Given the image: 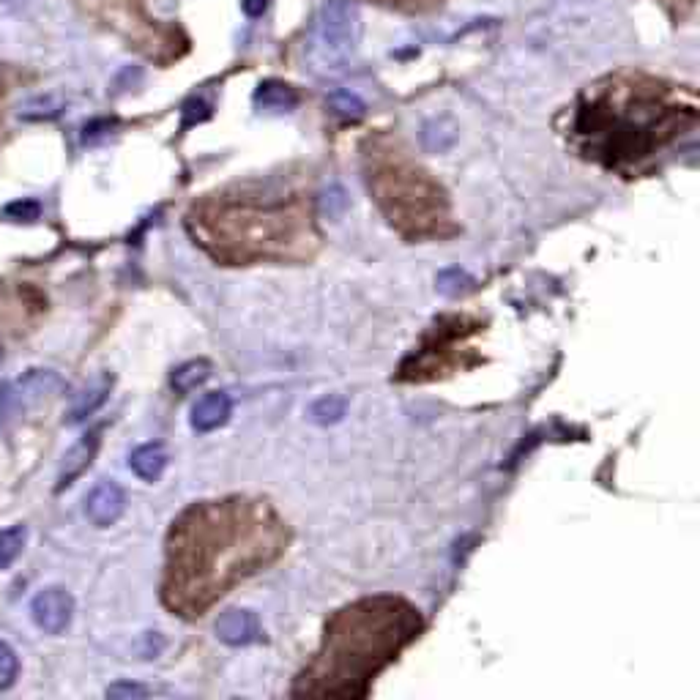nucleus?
<instances>
[{"label": "nucleus", "instance_id": "a878e982", "mask_svg": "<svg viewBox=\"0 0 700 700\" xmlns=\"http://www.w3.org/2000/svg\"><path fill=\"white\" fill-rule=\"evenodd\" d=\"M6 214L14 219H20V222H33V219L39 217V203H33V200H20V203H11V206H6Z\"/></svg>", "mask_w": 700, "mask_h": 700}, {"label": "nucleus", "instance_id": "6ab92c4d", "mask_svg": "<svg viewBox=\"0 0 700 700\" xmlns=\"http://www.w3.org/2000/svg\"><path fill=\"white\" fill-rule=\"evenodd\" d=\"M348 411V402L340 394H329V397H320L318 402H312L309 408V419L320 427H329V424H337Z\"/></svg>", "mask_w": 700, "mask_h": 700}, {"label": "nucleus", "instance_id": "cd10ccee", "mask_svg": "<svg viewBox=\"0 0 700 700\" xmlns=\"http://www.w3.org/2000/svg\"><path fill=\"white\" fill-rule=\"evenodd\" d=\"M143 695H148V690L140 684H115L107 690V698H143Z\"/></svg>", "mask_w": 700, "mask_h": 700}, {"label": "nucleus", "instance_id": "f8f14e48", "mask_svg": "<svg viewBox=\"0 0 700 700\" xmlns=\"http://www.w3.org/2000/svg\"><path fill=\"white\" fill-rule=\"evenodd\" d=\"M96 449H99V430H91L88 435H83V441L74 443L72 449L66 452V457H63L61 471H58V490L69 487L77 476L83 474L85 468L91 465Z\"/></svg>", "mask_w": 700, "mask_h": 700}, {"label": "nucleus", "instance_id": "f257e3e1", "mask_svg": "<svg viewBox=\"0 0 700 700\" xmlns=\"http://www.w3.org/2000/svg\"><path fill=\"white\" fill-rule=\"evenodd\" d=\"M290 545V528L266 498L227 495L200 501L167 534L162 602L181 618H200L247 577L271 567Z\"/></svg>", "mask_w": 700, "mask_h": 700}, {"label": "nucleus", "instance_id": "ddd939ff", "mask_svg": "<svg viewBox=\"0 0 700 700\" xmlns=\"http://www.w3.org/2000/svg\"><path fill=\"white\" fill-rule=\"evenodd\" d=\"M255 107L260 113H290L299 107V93L282 80H266L255 91Z\"/></svg>", "mask_w": 700, "mask_h": 700}, {"label": "nucleus", "instance_id": "b1692460", "mask_svg": "<svg viewBox=\"0 0 700 700\" xmlns=\"http://www.w3.org/2000/svg\"><path fill=\"white\" fill-rule=\"evenodd\" d=\"M375 3H381V6H389V9H397V11H430L435 9L441 0H375Z\"/></svg>", "mask_w": 700, "mask_h": 700}, {"label": "nucleus", "instance_id": "f3484780", "mask_svg": "<svg viewBox=\"0 0 700 700\" xmlns=\"http://www.w3.org/2000/svg\"><path fill=\"white\" fill-rule=\"evenodd\" d=\"M208 375H211V364H208V361L203 359L186 361V364H181V367L173 372L175 392H181V394L195 392L197 386H203V383L208 381Z\"/></svg>", "mask_w": 700, "mask_h": 700}, {"label": "nucleus", "instance_id": "7ed1b4c3", "mask_svg": "<svg viewBox=\"0 0 700 700\" xmlns=\"http://www.w3.org/2000/svg\"><path fill=\"white\" fill-rule=\"evenodd\" d=\"M186 230L225 266L304 263L320 247L312 208L279 181H247L189 208Z\"/></svg>", "mask_w": 700, "mask_h": 700}, {"label": "nucleus", "instance_id": "dca6fc26", "mask_svg": "<svg viewBox=\"0 0 700 700\" xmlns=\"http://www.w3.org/2000/svg\"><path fill=\"white\" fill-rule=\"evenodd\" d=\"M58 389H63V381L55 375V372L36 370V372H28V375L14 386V394H17V400L33 402V400H44V397H50V394H55Z\"/></svg>", "mask_w": 700, "mask_h": 700}, {"label": "nucleus", "instance_id": "20e7f679", "mask_svg": "<svg viewBox=\"0 0 700 700\" xmlns=\"http://www.w3.org/2000/svg\"><path fill=\"white\" fill-rule=\"evenodd\" d=\"M424 618L402 597H364L326 621L315 659L293 684V698H367L389 668L422 635Z\"/></svg>", "mask_w": 700, "mask_h": 700}, {"label": "nucleus", "instance_id": "c85d7f7f", "mask_svg": "<svg viewBox=\"0 0 700 700\" xmlns=\"http://www.w3.org/2000/svg\"><path fill=\"white\" fill-rule=\"evenodd\" d=\"M268 3L271 0H241V9L247 17H263L268 11Z\"/></svg>", "mask_w": 700, "mask_h": 700}, {"label": "nucleus", "instance_id": "5701e85b", "mask_svg": "<svg viewBox=\"0 0 700 700\" xmlns=\"http://www.w3.org/2000/svg\"><path fill=\"white\" fill-rule=\"evenodd\" d=\"M20 676V659L14 654L9 643L0 640V690H9L11 684Z\"/></svg>", "mask_w": 700, "mask_h": 700}, {"label": "nucleus", "instance_id": "bb28decb", "mask_svg": "<svg viewBox=\"0 0 700 700\" xmlns=\"http://www.w3.org/2000/svg\"><path fill=\"white\" fill-rule=\"evenodd\" d=\"M345 206H348V197H345V192H342L340 186L329 189V192H326V197H323V211H326L329 217H337V214H342V208Z\"/></svg>", "mask_w": 700, "mask_h": 700}, {"label": "nucleus", "instance_id": "4be33fe9", "mask_svg": "<svg viewBox=\"0 0 700 700\" xmlns=\"http://www.w3.org/2000/svg\"><path fill=\"white\" fill-rule=\"evenodd\" d=\"M329 104H331V110L334 113H340V115H348V118H361L364 115V102H361L359 96L353 91H334L329 96Z\"/></svg>", "mask_w": 700, "mask_h": 700}, {"label": "nucleus", "instance_id": "9b49d317", "mask_svg": "<svg viewBox=\"0 0 700 700\" xmlns=\"http://www.w3.org/2000/svg\"><path fill=\"white\" fill-rule=\"evenodd\" d=\"M233 402L227 392H211L206 397H200L192 408V427L197 433H211L230 419Z\"/></svg>", "mask_w": 700, "mask_h": 700}, {"label": "nucleus", "instance_id": "9d476101", "mask_svg": "<svg viewBox=\"0 0 700 700\" xmlns=\"http://www.w3.org/2000/svg\"><path fill=\"white\" fill-rule=\"evenodd\" d=\"M260 635V621L252 610H227L217 621V638L227 646H249Z\"/></svg>", "mask_w": 700, "mask_h": 700}, {"label": "nucleus", "instance_id": "4468645a", "mask_svg": "<svg viewBox=\"0 0 700 700\" xmlns=\"http://www.w3.org/2000/svg\"><path fill=\"white\" fill-rule=\"evenodd\" d=\"M129 465L132 471L145 482H156L159 476L165 474L167 468V452L162 443H145L140 449H134L132 457H129Z\"/></svg>", "mask_w": 700, "mask_h": 700}, {"label": "nucleus", "instance_id": "0eeeda50", "mask_svg": "<svg viewBox=\"0 0 700 700\" xmlns=\"http://www.w3.org/2000/svg\"><path fill=\"white\" fill-rule=\"evenodd\" d=\"M361 20L353 0H326L318 22V55L326 66H342L359 42Z\"/></svg>", "mask_w": 700, "mask_h": 700}, {"label": "nucleus", "instance_id": "6e6552de", "mask_svg": "<svg viewBox=\"0 0 700 700\" xmlns=\"http://www.w3.org/2000/svg\"><path fill=\"white\" fill-rule=\"evenodd\" d=\"M33 621L47 632V635H61L63 629L72 624L74 599L72 594L61 586H50L36 594L31 605Z\"/></svg>", "mask_w": 700, "mask_h": 700}, {"label": "nucleus", "instance_id": "f03ea898", "mask_svg": "<svg viewBox=\"0 0 700 700\" xmlns=\"http://www.w3.org/2000/svg\"><path fill=\"white\" fill-rule=\"evenodd\" d=\"M698 124V96L649 74H616L580 93L569 140L583 159L635 173Z\"/></svg>", "mask_w": 700, "mask_h": 700}, {"label": "nucleus", "instance_id": "412c9836", "mask_svg": "<svg viewBox=\"0 0 700 700\" xmlns=\"http://www.w3.org/2000/svg\"><path fill=\"white\" fill-rule=\"evenodd\" d=\"M435 285H438V293H443V296H460L465 290H471L474 279L468 277L465 271H460V268H446V271L438 274Z\"/></svg>", "mask_w": 700, "mask_h": 700}, {"label": "nucleus", "instance_id": "39448f33", "mask_svg": "<svg viewBox=\"0 0 700 700\" xmlns=\"http://www.w3.org/2000/svg\"><path fill=\"white\" fill-rule=\"evenodd\" d=\"M364 173L372 200L402 238L430 241L457 230L443 186L392 140H370Z\"/></svg>", "mask_w": 700, "mask_h": 700}, {"label": "nucleus", "instance_id": "423d86ee", "mask_svg": "<svg viewBox=\"0 0 700 700\" xmlns=\"http://www.w3.org/2000/svg\"><path fill=\"white\" fill-rule=\"evenodd\" d=\"M479 331V323L468 315H446L424 334L419 348L402 361L400 381H435L460 364V356L471 350L468 340ZM463 367V364H460Z\"/></svg>", "mask_w": 700, "mask_h": 700}, {"label": "nucleus", "instance_id": "2eb2a0df", "mask_svg": "<svg viewBox=\"0 0 700 700\" xmlns=\"http://www.w3.org/2000/svg\"><path fill=\"white\" fill-rule=\"evenodd\" d=\"M110 386H113V378H110V375H99V378H93L83 392L77 394L72 411H69V422L77 424V422H83V419H88V416H91V413L96 411L104 400H107Z\"/></svg>", "mask_w": 700, "mask_h": 700}, {"label": "nucleus", "instance_id": "a211bd4d", "mask_svg": "<svg viewBox=\"0 0 700 700\" xmlns=\"http://www.w3.org/2000/svg\"><path fill=\"white\" fill-rule=\"evenodd\" d=\"M454 140H457V129H454L452 121H446V118H438V121H430V124H424L422 129V143L427 151H446V148H452Z\"/></svg>", "mask_w": 700, "mask_h": 700}, {"label": "nucleus", "instance_id": "393cba45", "mask_svg": "<svg viewBox=\"0 0 700 700\" xmlns=\"http://www.w3.org/2000/svg\"><path fill=\"white\" fill-rule=\"evenodd\" d=\"M659 6L668 11L670 20H687L692 11H695V0H659Z\"/></svg>", "mask_w": 700, "mask_h": 700}, {"label": "nucleus", "instance_id": "aec40b11", "mask_svg": "<svg viewBox=\"0 0 700 700\" xmlns=\"http://www.w3.org/2000/svg\"><path fill=\"white\" fill-rule=\"evenodd\" d=\"M22 547H25V528L22 525L0 531V572L9 569L20 558Z\"/></svg>", "mask_w": 700, "mask_h": 700}, {"label": "nucleus", "instance_id": "1a4fd4ad", "mask_svg": "<svg viewBox=\"0 0 700 700\" xmlns=\"http://www.w3.org/2000/svg\"><path fill=\"white\" fill-rule=\"evenodd\" d=\"M126 495L115 482H99L85 498V515L93 525L107 528L124 515Z\"/></svg>", "mask_w": 700, "mask_h": 700}]
</instances>
